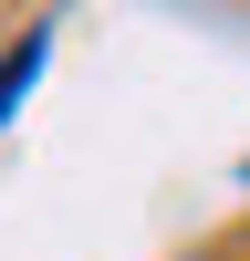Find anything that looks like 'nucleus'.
Masks as SVG:
<instances>
[{
    "instance_id": "1",
    "label": "nucleus",
    "mask_w": 250,
    "mask_h": 261,
    "mask_svg": "<svg viewBox=\"0 0 250 261\" xmlns=\"http://www.w3.org/2000/svg\"><path fill=\"white\" fill-rule=\"evenodd\" d=\"M42 53H52V21H32V32L0 53V125H11V115H21V94L42 84Z\"/></svg>"
},
{
    "instance_id": "2",
    "label": "nucleus",
    "mask_w": 250,
    "mask_h": 261,
    "mask_svg": "<svg viewBox=\"0 0 250 261\" xmlns=\"http://www.w3.org/2000/svg\"><path fill=\"white\" fill-rule=\"evenodd\" d=\"M240 188H250V157H240Z\"/></svg>"
}]
</instances>
